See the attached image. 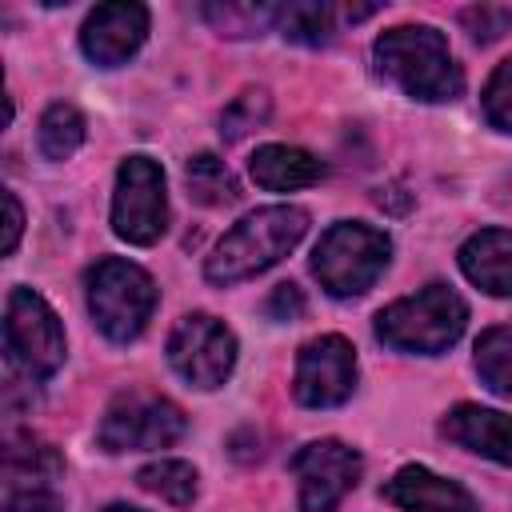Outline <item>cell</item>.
<instances>
[{"label": "cell", "mask_w": 512, "mask_h": 512, "mask_svg": "<svg viewBox=\"0 0 512 512\" xmlns=\"http://www.w3.org/2000/svg\"><path fill=\"white\" fill-rule=\"evenodd\" d=\"M372 56L380 76L420 104H444L464 92V72L456 68L444 32H436L432 24L388 28L384 36H376Z\"/></svg>", "instance_id": "6da1fadb"}, {"label": "cell", "mask_w": 512, "mask_h": 512, "mask_svg": "<svg viewBox=\"0 0 512 512\" xmlns=\"http://www.w3.org/2000/svg\"><path fill=\"white\" fill-rule=\"evenodd\" d=\"M304 232H308V212L304 208H296V204L256 208L224 232V240L204 260V276L212 284L252 280L260 272H268L272 264H280L304 240Z\"/></svg>", "instance_id": "7a4b0ae2"}, {"label": "cell", "mask_w": 512, "mask_h": 512, "mask_svg": "<svg viewBox=\"0 0 512 512\" xmlns=\"http://www.w3.org/2000/svg\"><path fill=\"white\" fill-rule=\"evenodd\" d=\"M468 324V304L448 284H428L416 296L392 300L376 312V336L396 352L440 356L448 352Z\"/></svg>", "instance_id": "3957f363"}, {"label": "cell", "mask_w": 512, "mask_h": 512, "mask_svg": "<svg viewBox=\"0 0 512 512\" xmlns=\"http://www.w3.org/2000/svg\"><path fill=\"white\" fill-rule=\"evenodd\" d=\"M388 256H392V240L380 228L360 220H340L320 236L312 252V276L328 296L348 300L376 284V276L388 268Z\"/></svg>", "instance_id": "277c9868"}, {"label": "cell", "mask_w": 512, "mask_h": 512, "mask_svg": "<svg viewBox=\"0 0 512 512\" xmlns=\"http://www.w3.org/2000/svg\"><path fill=\"white\" fill-rule=\"evenodd\" d=\"M84 284H88V312L108 340L128 344L152 320L156 284L140 264L120 260V256H104L88 268Z\"/></svg>", "instance_id": "5b68a950"}, {"label": "cell", "mask_w": 512, "mask_h": 512, "mask_svg": "<svg viewBox=\"0 0 512 512\" xmlns=\"http://www.w3.org/2000/svg\"><path fill=\"white\" fill-rule=\"evenodd\" d=\"M4 352L8 360L32 376L48 380L64 364V328L48 300L32 288H12L4 304Z\"/></svg>", "instance_id": "8992f818"}, {"label": "cell", "mask_w": 512, "mask_h": 512, "mask_svg": "<svg viewBox=\"0 0 512 512\" xmlns=\"http://www.w3.org/2000/svg\"><path fill=\"white\" fill-rule=\"evenodd\" d=\"M188 420L184 412L160 396V392H120L100 420V448L104 452H152V448H168L184 436Z\"/></svg>", "instance_id": "52a82bcc"}, {"label": "cell", "mask_w": 512, "mask_h": 512, "mask_svg": "<svg viewBox=\"0 0 512 512\" xmlns=\"http://www.w3.org/2000/svg\"><path fill=\"white\" fill-rule=\"evenodd\" d=\"M168 228L164 168L152 156H128L116 172L112 192V232L128 244H156Z\"/></svg>", "instance_id": "ba28073f"}, {"label": "cell", "mask_w": 512, "mask_h": 512, "mask_svg": "<svg viewBox=\"0 0 512 512\" xmlns=\"http://www.w3.org/2000/svg\"><path fill=\"white\" fill-rule=\"evenodd\" d=\"M168 364L192 388H220L236 368V336L208 312H188L168 336Z\"/></svg>", "instance_id": "9c48e42d"}, {"label": "cell", "mask_w": 512, "mask_h": 512, "mask_svg": "<svg viewBox=\"0 0 512 512\" xmlns=\"http://www.w3.org/2000/svg\"><path fill=\"white\" fill-rule=\"evenodd\" d=\"M364 460L340 440H312L292 456V476L300 488V512H336L356 488Z\"/></svg>", "instance_id": "30bf717a"}, {"label": "cell", "mask_w": 512, "mask_h": 512, "mask_svg": "<svg viewBox=\"0 0 512 512\" xmlns=\"http://www.w3.org/2000/svg\"><path fill=\"white\" fill-rule=\"evenodd\" d=\"M352 388H356V348L344 336L328 332L300 348L292 392L304 408H336L352 396Z\"/></svg>", "instance_id": "8fae6325"}, {"label": "cell", "mask_w": 512, "mask_h": 512, "mask_svg": "<svg viewBox=\"0 0 512 512\" xmlns=\"http://www.w3.org/2000/svg\"><path fill=\"white\" fill-rule=\"evenodd\" d=\"M144 36H148V8L116 0V4H100L88 12V20L80 28V48L92 64L116 68L128 56H136Z\"/></svg>", "instance_id": "7c38bea8"}, {"label": "cell", "mask_w": 512, "mask_h": 512, "mask_svg": "<svg viewBox=\"0 0 512 512\" xmlns=\"http://www.w3.org/2000/svg\"><path fill=\"white\" fill-rule=\"evenodd\" d=\"M380 496L388 504H396L400 512H476V500L468 488H460L456 480L436 476L424 464H404L384 488Z\"/></svg>", "instance_id": "4fadbf2b"}, {"label": "cell", "mask_w": 512, "mask_h": 512, "mask_svg": "<svg viewBox=\"0 0 512 512\" xmlns=\"http://www.w3.org/2000/svg\"><path fill=\"white\" fill-rule=\"evenodd\" d=\"M440 432L452 444H460V448H468V452H476L484 460H496V464H508L512 468V416L508 412L480 408V404H456L444 416Z\"/></svg>", "instance_id": "5bb4252c"}, {"label": "cell", "mask_w": 512, "mask_h": 512, "mask_svg": "<svg viewBox=\"0 0 512 512\" xmlns=\"http://www.w3.org/2000/svg\"><path fill=\"white\" fill-rule=\"evenodd\" d=\"M460 272L488 296H512V232L484 228L460 244Z\"/></svg>", "instance_id": "9a60e30c"}, {"label": "cell", "mask_w": 512, "mask_h": 512, "mask_svg": "<svg viewBox=\"0 0 512 512\" xmlns=\"http://www.w3.org/2000/svg\"><path fill=\"white\" fill-rule=\"evenodd\" d=\"M248 172L268 192H296V188L316 184L324 176V164L296 144H264L252 152Z\"/></svg>", "instance_id": "2e32d148"}, {"label": "cell", "mask_w": 512, "mask_h": 512, "mask_svg": "<svg viewBox=\"0 0 512 512\" xmlns=\"http://www.w3.org/2000/svg\"><path fill=\"white\" fill-rule=\"evenodd\" d=\"M336 16H340V8H332V4L292 0V4H280V8H276V28H280V36L292 40V44L320 48V44L332 40V32H336Z\"/></svg>", "instance_id": "e0dca14e"}, {"label": "cell", "mask_w": 512, "mask_h": 512, "mask_svg": "<svg viewBox=\"0 0 512 512\" xmlns=\"http://www.w3.org/2000/svg\"><path fill=\"white\" fill-rule=\"evenodd\" d=\"M84 128H88V124H84V116H80L76 104H64V100L48 104L44 116H40V124H36L40 152H44L48 160H68V156L84 144Z\"/></svg>", "instance_id": "ac0fdd59"}, {"label": "cell", "mask_w": 512, "mask_h": 512, "mask_svg": "<svg viewBox=\"0 0 512 512\" xmlns=\"http://www.w3.org/2000/svg\"><path fill=\"white\" fill-rule=\"evenodd\" d=\"M184 180H188V196H192L196 204H204V208H224V204H232V200L240 196L236 176H232L228 164H224L220 156H212V152L192 156L188 168H184Z\"/></svg>", "instance_id": "d6986e66"}, {"label": "cell", "mask_w": 512, "mask_h": 512, "mask_svg": "<svg viewBox=\"0 0 512 512\" xmlns=\"http://www.w3.org/2000/svg\"><path fill=\"white\" fill-rule=\"evenodd\" d=\"M136 484L152 496H160L164 504L172 508H188L196 500V468L184 464V460H152L136 472Z\"/></svg>", "instance_id": "ffe728a7"}, {"label": "cell", "mask_w": 512, "mask_h": 512, "mask_svg": "<svg viewBox=\"0 0 512 512\" xmlns=\"http://www.w3.org/2000/svg\"><path fill=\"white\" fill-rule=\"evenodd\" d=\"M476 372L496 396H512V324L488 328L476 340Z\"/></svg>", "instance_id": "44dd1931"}, {"label": "cell", "mask_w": 512, "mask_h": 512, "mask_svg": "<svg viewBox=\"0 0 512 512\" xmlns=\"http://www.w3.org/2000/svg\"><path fill=\"white\" fill-rule=\"evenodd\" d=\"M200 12L224 36H260L268 24H276L272 4H236V0H228V4H204Z\"/></svg>", "instance_id": "7402d4cb"}, {"label": "cell", "mask_w": 512, "mask_h": 512, "mask_svg": "<svg viewBox=\"0 0 512 512\" xmlns=\"http://www.w3.org/2000/svg\"><path fill=\"white\" fill-rule=\"evenodd\" d=\"M480 104H484V120H488L492 128L512 132V56H508V60H500V64H496V72L488 76Z\"/></svg>", "instance_id": "603a6c76"}, {"label": "cell", "mask_w": 512, "mask_h": 512, "mask_svg": "<svg viewBox=\"0 0 512 512\" xmlns=\"http://www.w3.org/2000/svg\"><path fill=\"white\" fill-rule=\"evenodd\" d=\"M268 120V96L264 92H240L228 108H224V116H220V132H224V140H240L244 132H252L256 124H264Z\"/></svg>", "instance_id": "cb8c5ba5"}, {"label": "cell", "mask_w": 512, "mask_h": 512, "mask_svg": "<svg viewBox=\"0 0 512 512\" xmlns=\"http://www.w3.org/2000/svg\"><path fill=\"white\" fill-rule=\"evenodd\" d=\"M460 24L468 28V36L476 44H492L512 28V8H504V4H472V8L460 12Z\"/></svg>", "instance_id": "d4e9b609"}, {"label": "cell", "mask_w": 512, "mask_h": 512, "mask_svg": "<svg viewBox=\"0 0 512 512\" xmlns=\"http://www.w3.org/2000/svg\"><path fill=\"white\" fill-rule=\"evenodd\" d=\"M4 512H64V504L56 492L32 484V488H8Z\"/></svg>", "instance_id": "484cf974"}, {"label": "cell", "mask_w": 512, "mask_h": 512, "mask_svg": "<svg viewBox=\"0 0 512 512\" xmlns=\"http://www.w3.org/2000/svg\"><path fill=\"white\" fill-rule=\"evenodd\" d=\"M304 312V296L296 284H276L268 296V316L272 320H296Z\"/></svg>", "instance_id": "4316f807"}, {"label": "cell", "mask_w": 512, "mask_h": 512, "mask_svg": "<svg viewBox=\"0 0 512 512\" xmlns=\"http://www.w3.org/2000/svg\"><path fill=\"white\" fill-rule=\"evenodd\" d=\"M4 212H8V224H4V256H8V252H16V240L24 228V212H20L16 192H4Z\"/></svg>", "instance_id": "83f0119b"}, {"label": "cell", "mask_w": 512, "mask_h": 512, "mask_svg": "<svg viewBox=\"0 0 512 512\" xmlns=\"http://www.w3.org/2000/svg\"><path fill=\"white\" fill-rule=\"evenodd\" d=\"M104 512H140V508H132V504H108Z\"/></svg>", "instance_id": "f1b7e54d"}]
</instances>
